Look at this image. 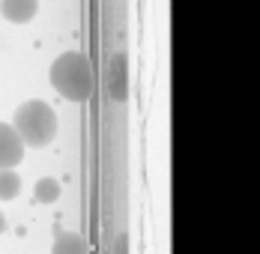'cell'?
<instances>
[{"instance_id": "1", "label": "cell", "mask_w": 260, "mask_h": 254, "mask_svg": "<svg viewBox=\"0 0 260 254\" xmlns=\"http://www.w3.org/2000/svg\"><path fill=\"white\" fill-rule=\"evenodd\" d=\"M51 84H54V90L69 102L90 99V93H93V69H90V60L81 51L60 54L51 66Z\"/></svg>"}, {"instance_id": "2", "label": "cell", "mask_w": 260, "mask_h": 254, "mask_svg": "<svg viewBox=\"0 0 260 254\" xmlns=\"http://www.w3.org/2000/svg\"><path fill=\"white\" fill-rule=\"evenodd\" d=\"M12 129H15V135L21 138L24 147H48L54 141V135H57V117L45 102L30 99L15 111Z\"/></svg>"}, {"instance_id": "3", "label": "cell", "mask_w": 260, "mask_h": 254, "mask_svg": "<svg viewBox=\"0 0 260 254\" xmlns=\"http://www.w3.org/2000/svg\"><path fill=\"white\" fill-rule=\"evenodd\" d=\"M21 155H24L21 138L15 135L12 126L0 123V171H3V168H15V165L21 162Z\"/></svg>"}, {"instance_id": "4", "label": "cell", "mask_w": 260, "mask_h": 254, "mask_svg": "<svg viewBox=\"0 0 260 254\" xmlns=\"http://www.w3.org/2000/svg\"><path fill=\"white\" fill-rule=\"evenodd\" d=\"M39 0H0V15L12 24H24L36 15Z\"/></svg>"}, {"instance_id": "5", "label": "cell", "mask_w": 260, "mask_h": 254, "mask_svg": "<svg viewBox=\"0 0 260 254\" xmlns=\"http://www.w3.org/2000/svg\"><path fill=\"white\" fill-rule=\"evenodd\" d=\"M51 254H90V248H87L84 236H78V233H60L54 239Z\"/></svg>"}, {"instance_id": "6", "label": "cell", "mask_w": 260, "mask_h": 254, "mask_svg": "<svg viewBox=\"0 0 260 254\" xmlns=\"http://www.w3.org/2000/svg\"><path fill=\"white\" fill-rule=\"evenodd\" d=\"M18 192H21V177L12 168H3L0 171V201H15Z\"/></svg>"}, {"instance_id": "7", "label": "cell", "mask_w": 260, "mask_h": 254, "mask_svg": "<svg viewBox=\"0 0 260 254\" xmlns=\"http://www.w3.org/2000/svg\"><path fill=\"white\" fill-rule=\"evenodd\" d=\"M33 192H36V201L39 203H54L57 198H60V182H57L54 177H42L39 182H36Z\"/></svg>"}, {"instance_id": "8", "label": "cell", "mask_w": 260, "mask_h": 254, "mask_svg": "<svg viewBox=\"0 0 260 254\" xmlns=\"http://www.w3.org/2000/svg\"><path fill=\"white\" fill-rule=\"evenodd\" d=\"M123 66H126V57L117 54V57H114V66H111V72H114V75H111V96L117 102L126 99V87L120 84V81H123Z\"/></svg>"}, {"instance_id": "9", "label": "cell", "mask_w": 260, "mask_h": 254, "mask_svg": "<svg viewBox=\"0 0 260 254\" xmlns=\"http://www.w3.org/2000/svg\"><path fill=\"white\" fill-rule=\"evenodd\" d=\"M117 254H129V242H126V233L117 236Z\"/></svg>"}, {"instance_id": "10", "label": "cell", "mask_w": 260, "mask_h": 254, "mask_svg": "<svg viewBox=\"0 0 260 254\" xmlns=\"http://www.w3.org/2000/svg\"><path fill=\"white\" fill-rule=\"evenodd\" d=\"M3 228H6V221H3V215H0V233H3Z\"/></svg>"}]
</instances>
